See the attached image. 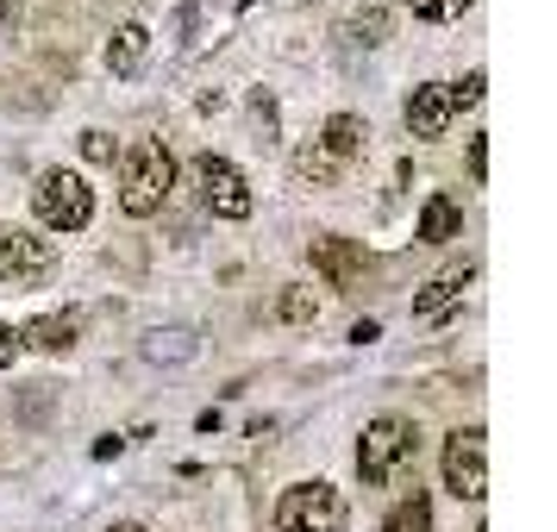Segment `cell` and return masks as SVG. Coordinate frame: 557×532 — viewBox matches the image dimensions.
<instances>
[{
    "mask_svg": "<svg viewBox=\"0 0 557 532\" xmlns=\"http://www.w3.org/2000/svg\"><path fill=\"white\" fill-rule=\"evenodd\" d=\"M313 145H320V151H326L332 163H351V157L363 151V120H357V113H332L326 132H320Z\"/></svg>",
    "mask_w": 557,
    "mask_h": 532,
    "instance_id": "cell-11",
    "label": "cell"
},
{
    "mask_svg": "<svg viewBox=\"0 0 557 532\" xmlns=\"http://www.w3.org/2000/svg\"><path fill=\"white\" fill-rule=\"evenodd\" d=\"M101 532H145L138 520H113V527H101Z\"/></svg>",
    "mask_w": 557,
    "mask_h": 532,
    "instance_id": "cell-25",
    "label": "cell"
},
{
    "mask_svg": "<svg viewBox=\"0 0 557 532\" xmlns=\"http://www.w3.org/2000/svg\"><path fill=\"white\" fill-rule=\"evenodd\" d=\"M170 182H176V157H170V145L145 138V145H132L126 151V170H120V207H126L132 220H151L157 207L170 201Z\"/></svg>",
    "mask_w": 557,
    "mask_h": 532,
    "instance_id": "cell-2",
    "label": "cell"
},
{
    "mask_svg": "<svg viewBox=\"0 0 557 532\" xmlns=\"http://www.w3.org/2000/svg\"><path fill=\"white\" fill-rule=\"evenodd\" d=\"M351 32H357V45H363V51H376L382 38H388V13H382L376 0H370V7H363V13L351 20Z\"/></svg>",
    "mask_w": 557,
    "mask_h": 532,
    "instance_id": "cell-19",
    "label": "cell"
},
{
    "mask_svg": "<svg viewBox=\"0 0 557 532\" xmlns=\"http://www.w3.org/2000/svg\"><path fill=\"white\" fill-rule=\"evenodd\" d=\"M51 270H57V245L45 238V232H32V226L0 232V282L38 288V282H51Z\"/></svg>",
    "mask_w": 557,
    "mask_h": 532,
    "instance_id": "cell-5",
    "label": "cell"
},
{
    "mask_svg": "<svg viewBox=\"0 0 557 532\" xmlns=\"http://www.w3.org/2000/svg\"><path fill=\"white\" fill-rule=\"evenodd\" d=\"M195 188H201L207 213H220V220H245L251 213V188H245V176L226 157H195Z\"/></svg>",
    "mask_w": 557,
    "mask_h": 532,
    "instance_id": "cell-7",
    "label": "cell"
},
{
    "mask_svg": "<svg viewBox=\"0 0 557 532\" xmlns=\"http://www.w3.org/2000/svg\"><path fill=\"white\" fill-rule=\"evenodd\" d=\"M145 357H151V363H188V357H195V332L188 326L151 332V338H145Z\"/></svg>",
    "mask_w": 557,
    "mask_h": 532,
    "instance_id": "cell-16",
    "label": "cell"
},
{
    "mask_svg": "<svg viewBox=\"0 0 557 532\" xmlns=\"http://www.w3.org/2000/svg\"><path fill=\"white\" fill-rule=\"evenodd\" d=\"M276 532H345V502L332 482H295L276 502Z\"/></svg>",
    "mask_w": 557,
    "mask_h": 532,
    "instance_id": "cell-4",
    "label": "cell"
},
{
    "mask_svg": "<svg viewBox=\"0 0 557 532\" xmlns=\"http://www.w3.org/2000/svg\"><path fill=\"white\" fill-rule=\"evenodd\" d=\"M32 213L51 232H82L95 220V195H88V182L76 170H45L38 188H32Z\"/></svg>",
    "mask_w": 557,
    "mask_h": 532,
    "instance_id": "cell-3",
    "label": "cell"
},
{
    "mask_svg": "<svg viewBox=\"0 0 557 532\" xmlns=\"http://www.w3.org/2000/svg\"><path fill=\"white\" fill-rule=\"evenodd\" d=\"M295 176L313 182V188H326V182L338 176V163H332V157L320 151V145H301V151H295Z\"/></svg>",
    "mask_w": 557,
    "mask_h": 532,
    "instance_id": "cell-18",
    "label": "cell"
},
{
    "mask_svg": "<svg viewBox=\"0 0 557 532\" xmlns=\"http://www.w3.org/2000/svg\"><path fill=\"white\" fill-rule=\"evenodd\" d=\"M82 157L88 163H113V138L107 132H82Z\"/></svg>",
    "mask_w": 557,
    "mask_h": 532,
    "instance_id": "cell-22",
    "label": "cell"
},
{
    "mask_svg": "<svg viewBox=\"0 0 557 532\" xmlns=\"http://www.w3.org/2000/svg\"><path fill=\"white\" fill-rule=\"evenodd\" d=\"M451 88L445 82H426V88H413L407 95V132L413 138H445V126H451Z\"/></svg>",
    "mask_w": 557,
    "mask_h": 532,
    "instance_id": "cell-9",
    "label": "cell"
},
{
    "mask_svg": "<svg viewBox=\"0 0 557 532\" xmlns=\"http://www.w3.org/2000/svg\"><path fill=\"white\" fill-rule=\"evenodd\" d=\"M20 351H26V338H20L13 326H0V370H13V363H20Z\"/></svg>",
    "mask_w": 557,
    "mask_h": 532,
    "instance_id": "cell-23",
    "label": "cell"
},
{
    "mask_svg": "<svg viewBox=\"0 0 557 532\" xmlns=\"http://www.w3.org/2000/svg\"><path fill=\"white\" fill-rule=\"evenodd\" d=\"M420 20H457V13H470V0H407Z\"/></svg>",
    "mask_w": 557,
    "mask_h": 532,
    "instance_id": "cell-20",
    "label": "cell"
},
{
    "mask_svg": "<svg viewBox=\"0 0 557 532\" xmlns=\"http://www.w3.org/2000/svg\"><path fill=\"white\" fill-rule=\"evenodd\" d=\"M145 51H151V32L145 26H120L113 38H107V70H113V76H132V70L145 63Z\"/></svg>",
    "mask_w": 557,
    "mask_h": 532,
    "instance_id": "cell-12",
    "label": "cell"
},
{
    "mask_svg": "<svg viewBox=\"0 0 557 532\" xmlns=\"http://www.w3.org/2000/svg\"><path fill=\"white\" fill-rule=\"evenodd\" d=\"M463 282H470V263H457L445 276H432L420 295H413V320H445L457 301H463Z\"/></svg>",
    "mask_w": 557,
    "mask_h": 532,
    "instance_id": "cell-10",
    "label": "cell"
},
{
    "mask_svg": "<svg viewBox=\"0 0 557 532\" xmlns=\"http://www.w3.org/2000/svg\"><path fill=\"white\" fill-rule=\"evenodd\" d=\"M457 226H463V213H457L451 195H432V201L420 207V238H426V245H451Z\"/></svg>",
    "mask_w": 557,
    "mask_h": 532,
    "instance_id": "cell-13",
    "label": "cell"
},
{
    "mask_svg": "<svg viewBox=\"0 0 557 532\" xmlns=\"http://www.w3.org/2000/svg\"><path fill=\"white\" fill-rule=\"evenodd\" d=\"M382 532H432V502L420 495V488H413V495H401V502L388 507Z\"/></svg>",
    "mask_w": 557,
    "mask_h": 532,
    "instance_id": "cell-15",
    "label": "cell"
},
{
    "mask_svg": "<svg viewBox=\"0 0 557 532\" xmlns=\"http://www.w3.org/2000/svg\"><path fill=\"white\" fill-rule=\"evenodd\" d=\"M482 438H488L482 426H463L445 438V488L457 502H482L488 495V445Z\"/></svg>",
    "mask_w": 557,
    "mask_h": 532,
    "instance_id": "cell-6",
    "label": "cell"
},
{
    "mask_svg": "<svg viewBox=\"0 0 557 532\" xmlns=\"http://www.w3.org/2000/svg\"><path fill=\"white\" fill-rule=\"evenodd\" d=\"M276 320H288V326H313V320H320L313 288H301V282H295V288H282V295H276Z\"/></svg>",
    "mask_w": 557,
    "mask_h": 532,
    "instance_id": "cell-17",
    "label": "cell"
},
{
    "mask_svg": "<svg viewBox=\"0 0 557 532\" xmlns=\"http://www.w3.org/2000/svg\"><path fill=\"white\" fill-rule=\"evenodd\" d=\"M307 257H313V270H320L332 288H357V282H363V251H357L351 238H338V232L313 238V245H307Z\"/></svg>",
    "mask_w": 557,
    "mask_h": 532,
    "instance_id": "cell-8",
    "label": "cell"
},
{
    "mask_svg": "<svg viewBox=\"0 0 557 532\" xmlns=\"http://www.w3.org/2000/svg\"><path fill=\"white\" fill-rule=\"evenodd\" d=\"M470 176H488V138H470Z\"/></svg>",
    "mask_w": 557,
    "mask_h": 532,
    "instance_id": "cell-24",
    "label": "cell"
},
{
    "mask_svg": "<svg viewBox=\"0 0 557 532\" xmlns=\"http://www.w3.org/2000/svg\"><path fill=\"white\" fill-rule=\"evenodd\" d=\"M20 338L38 345V351H70V345H76V320H70V313H38Z\"/></svg>",
    "mask_w": 557,
    "mask_h": 532,
    "instance_id": "cell-14",
    "label": "cell"
},
{
    "mask_svg": "<svg viewBox=\"0 0 557 532\" xmlns=\"http://www.w3.org/2000/svg\"><path fill=\"white\" fill-rule=\"evenodd\" d=\"M420 457V432H413V420H401V413H376L370 426H363V438H357V477L370 482V488H382V482H395Z\"/></svg>",
    "mask_w": 557,
    "mask_h": 532,
    "instance_id": "cell-1",
    "label": "cell"
},
{
    "mask_svg": "<svg viewBox=\"0 0 557 532\" xmlns=\"http://www.w3.org/2000/svg\"><path fill=\"white\" fill-rule=\"evenodd\" d=\"M482 82H488L482 70H470L463 82H445V88H451V107H476L482 101Z\"/></svg>",
    "mask_w": 557,
    "mask_h": 532,
    "instance_id": "cell-21",
    "label": "cell"
}]
</instances>
